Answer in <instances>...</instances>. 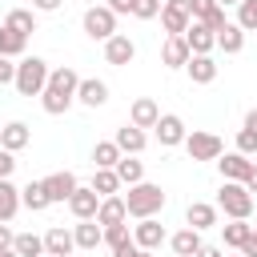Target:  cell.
Segmentation results:
<instances>
[{
    "instance_id": "cell-2",
    "label": "cell",
    "mask_w": 257,
    "mask_h": 257,
    "mask_svg": "<svg viewBox=\"0 0 257 257\" xmlns=\"http://www.w3.org/2000/svg\"><path fill=\"white\" fill-rule=\"evenodd\" d=\"M124 209H128V217H137V221H145V217H157V213L165 209V189H161V185H153V181L128 185Z\"/></svg>"
},
{
    "instance_id": "cell-35",
    "label": "cell",
    "mask_w": 257,
    "mask_h": 257,
    "mask_svg": "<svg viewBox=\"0 0 257 257\" xmlns=\"http://www.w3.org/2000/svg\"><path fill=\"white\" fill-rule=\"evenodd\" d=\"M241 32H257V0H241L237 4V20H233Z\"/></svg>"
},
{
    "instance_id": "cell-9",
    "label": "cell",
    "mask_w": 257,
    "mask_h": 257,
    "mask_svg": "<svg viewBox=\"0 0 257 257\" xmlns=\"http://www.w3.org/2000/svg\"><path fill=\"white\" fill-rule=\"evenodd\" d=\"M161 241H169V233H165V225H161L157 217H145V221L133 225V245H137V249H149V253H153Z\"/></svg>"
},
{
    "instance_id": "cell-25",
    "label": "cell",
    "mask_w": 257,
    "mask_h": 257,
    "mask_svg": "<svg viewBox=\"0 0 257 257\" xmlns=\"http://www.w3.org/2000/svg\"><path fill=\"white\" fill-rule=\"evenodd\" d=\"M72 241H76V249H88V253H92L96 245H104L96 221H80V225H72Z\"/></svg>"
},
{
    "instance_id": "cell-8",
    "label": "cell",
    "mask_w": 257,
    "mask_h": 257,
    "mask_svg": "<svg viewBox=\"0 0 257 257\" xmlns=\"http://www.w3.org/2000/svg\"><path fill=\"white\" fill-rule=\"evenodd\" d=\"M64 205H68V213H72L76 221H92V217H96V209H100V197H96L88 185H76V189H72V197H68Z\"/></svg>"
},
{
    "instance_id": "cell-52",
    "label": "cell",
    "mask_w": 257,
    "mask_h": 257,
    "mask_svg": "<svg viewBox=\"0 0 257 257\" xmlns=\"http://www.w3.org/2000/svg\"><path fill=\"white\" fill-rule=\"evenodd\" d=\"M137 257H153V253H149V249H141V253H137Z\"/></svg>"
},
{
    "instance_id": "cell-41",
    "label": "cell",
    "mask_w": 257,
    "mask_h": 257,
    "mask_svg": "<svg viewBox=\"0 0 257 257\" xmlns=\"http://www.w3.org/2000/svg\"><path fill=\"white\" fill-rule=\"evenodd\" d=\"M12 80H16V64L8 56H0V84H12Z\"/></svg>"
},
{
    "instance_id": "cell-49",
    "label": "cell",
    "mask_w": 257,
    "mask_h": 257,
    "mask_svg": "<svg viewBox=\"0 0 257 257\" xmlns=\"http://www.w3.org/2000/svg\"><path fill=\"white\" fill-rule=\"evenodd\" d=\"M245 128L257 137V108H249V112H245Z\"/></svg>"
},
{
    "instance_id": "cell-37",
    "label": "cell",
    "mask_w": 257,
    "mask_h": 257,
    "mask_svg": "<svg viewBox=\"0 0 257 257\" xmlns=\"http://www.w3.org/2000/svg\"><path fill=\"white\" fill-rule=\"evenodd\" d=\"M161 4L165 0H133V16L137 20H153V16H161Z\"/></svg>"
},
{
    "instance_id": "cell-24",
    "label": "cell",
    "mask_w": 257,
    "mask_h": 257,
    "mask_svg": "<svg viewBox=\"0 0 257 257\" xmlns=\"http://www.w3.org/2000/svg\"><path fill=\"white\" fill-rule=\"evenodd\" d=\"M20 213V189L12 181H0V225H8Z\"/></svg>"
},
{
    "instance_id": "cell-48",
    "label": "cell",
    "mask_w": 257,
    "mask_h": 257,
    "mask_svg": "<svg viewBox=\"0 0 257 257\" xmlns=\"http://www.w3.org/2000/svg\"><path fill=\"white\" fill-rule=\"evenodd\" d=\"M193 257H225V253H221V249H217V245H201V249H197V253H193Z\"/></svg>"
},
{
    "instance_id": "cell-21",
    "label": "cell",
    "mask_w": 257,
    "mask_h": 257,
    "mask_svg": "<svg viewBox=\"0 0 257 257\" xmlns=\"http://www.w3.org/2000/svg\"><path fill=\"white\" fill-rule=\"evenodd\" d=\"M116 149H120V157H137L145 145H149V137H145V128H133V124H124V128H116Z\"/></svg>"
},
{
    "instance_id": "cell-7",
    "label": "cell",
    "mask_w": 257,
    "mask_h": 257,
    "mask_svg": "<svg viewBox=\"0 0 257 257\" xmlns=\"http://www.w3.org/2000/svg\"><path fill=\"white\" fill-rule=\"evenodd\" d=\"M153 128H157V141H161L165 149H177V145H185V137H189V128H185V120H181L177 112H161V120H157Z\"/></svg>"
},
{
    "instance_id": "cell-13",
    "label": "cell",
    "mask_w": 257,
    "mask_h": 257,
    "mask_svg": "<svg viewBox=\"0 0 257 257\" xmlns=\"http://www.w3.org/2000/svg\"><path fill=\"white\" fill-rule=\"evenodd\" d=\"M157 120H161L157 100H153V96H137L133 108H128V124H133V128H153Z\"/></svg>"
},
{
    "instance_id": "cell-27",
    "label": "cell",
    "mask_w": 257,
    "mask_h": 257,
    "mask_svg": "<svg viewBox=\"0 0 257 257\" xmlns=\"http://www.w3.org/2000/svg\"><path fill=\"white\" fill-rule=\"evenodd\" d=\"M217 48H221V52H229V56H237V52L245 48V32H241V28L229 20V24L217 32Z\"/></svg>"
},
{
    "instance_id": "cell-5",
    "label": "cell",
    "mask_w": 257,
    "mask_h": 257,
    "mask_svg": "<svg viewBox=\"0 0 257 257\" xmlns=\"http://www.w3.org/2000/svg\"><path fill=\"white\" fill-rule=\"evenodd\" d=\"M84 36H92V40H108V36H116V16L108 12V4H92V8H84Z\"/></svg>"
},
{
    "instance_id": "cell-12",
    "label": "cell",
    "mask_w": 257,
    "mask_h": 257,
    "mask_svg": "<svg viewBox=\"0 0 257 257\" xmlns=\"http://www.w3.org/2000/svg\"><path fill=\"white\" fill-rule=\"evenodd\" d=\"M40 189H44V197H48L52 205H60V201H68V197H72L76 177H72V173H48V177L40 181Z\"/></svg>"
},
{
    "instance_id": "cell-40",
    "label": "cell",
    "mask_w": 257,
    "mask_h": 257,
    "mask_svg": "<svg viewBox=\"0 0 257 257\" xmlns=\"http://www.w3.org/2000/svg\"><path fill=\"white\" fill-rule=\"evenodd\" d=\"M12 169H16V153L0 149V181H12Z\"/></svg>"
},
{
    "instance_id": "cell-4",
    "label": "cell",
    "mask_w": 257,
    "mask_h": 257,
    "mask_svg": "<svg viewBox=\"0 0 257 257\" xmlns=\"http://www.w3.org/2000/svg\"><path fill=\"white\" fill-rule=\"evenodd\" d=\"M217 209H221L229 221H249V217H253V193H249L241 181H225L221 193H217Z\"/></svg>"
},
{
    "instance_id": "cell-42",
    "label": "cell",
    "mask_w": 257,
    "mask_h": 257,
    "mask_svg": "<svg viewBox=\"0 0 257 257\" xmlns=\"http://www.w3.org/2000/svg\"><path fill=\"white\" fill-rule=\"evenodd\" d=\"M108 12L112 16H128L133 12V0H108Z\"/></svg>"
},
{
    "instance_id": "cell-30",
    "label": "cell",
    "mask_w": 257,
    "mask_h": 257,
    "mask_svg": "<svg viewBox=\"0 0 257 257\" xmlns=\"http://www.w3.org/2000/svg\"><path fill=\"white\" fill-rule=\"evenodd\" d=\"M20 205H24V209H32V213H44V209H48L52 201L44 197V189H40V181H28V185L20 189Z\"/></svg>"
},
{
    "instance_id": "cell-20",
    "label": "cell",
    "mask_w": 257,
    "mask_h": 257,
    "mask_svg": "<svg viewBox=\"0 0 257 257\" xmlns=\"http://www.w3.org/2000/svg\"><path fill=\"white\" fill-rule=\"evenodd\" d=\"M185 221H189V229L205 233V229L217 225V205H209V201H193V205L185 209Z\"/></svg>"
},
{
    "instance_id": "cell-23",
    "label": "cell",
    "mask_w": 257,
    "mask_h": 257,
    "mask_svg": "<svg viewBox=\"0 0 257 257\" xmlns=\"http://www.w3.org/2000/svg\"><path fill=\"white\" fill-rule=\"evenodd\" d=\"M169 245H173V253H177V257H193L205 241H201V233H197V229H189V225H185V229H177V233L169 237Z\"/></svg>"
},
{
    "instance_id": "cell-50",
    "label": "cell",
    "mask_w": 257,
    "mask_h": 257,
    "mask_svg": "<svg viewBox=\"0 0 257 257\" xmlns=\"http://www.w3.org/2000/svg\"><path fill=\"white\" fill-rule=\"evenodd\" d=\"M217 4H221V8H229V4H241V0H217Z\"/></svg>"
},
{
    "instance_id": "cell-32",
    "label": "cell",
    "mask_w": 257,
    "mask_h": 257,
    "mask_svg": "<svg viewBox=\"0 0 257 257\" xmlns=\"http://www.w3.org/2000/svg\"><path fill=\"white\" fill-rule=\"evenodd\" d=\"M24 48H28V36H16L12 28H4V24H0V56L16 60V56H24Z\"/></svg>"
},
{
    "instance_id": "cell-29",
    "label": "cell",
    "mask_w": 257,
    "mask_h": 257,
    "mask_svg": "<svg viewBox=\"0 0 257 257\" xmlns=\"http://www.w3.org/2000/svg\"><path fill=\"white\" fill-rule=\"evenodd\" d=\"M112 173L120 177V185H141V181H145V165H141L137 157H120Z\"/></svg>"
},
{
    "instance_id": "cell-11",
    "label": "cell",
    "mask_w": 257,
    "mask_h": 257,
    "mask_svg": "<svg viewBox=\"0 0 257 257\" xmlns=\"http://www.w3.org/2000/svg\"><path fill=\"white\" fill-rule=\"evenodd\" d=\"M133 56H137V44H133L124 32H116V36L104 40V60H108V64L124 68V64H133Z\"/></svg>"
},
{
    "instance_id": "cell-46",
    "label": "cell",
    "mask_w": 257,
    "mask_h": 257,
    "mask_svg": "<svg viewBox=\"0 0 257 257\" xmlns=\"http://www.w3.org/2000/svg\"><path fill=\"white\" fill-rule=\"evenodd\" d=\"M237 253H241V257H257V237H253V233H249V241H245V245H241V249H237Z\"/></svg>"
},
{
    "instance_id": "cell-22",
    "label": "cell",
    "mask_w": 257,
    "mask_h": 257,
    "mask_svg": "<svg viewBox=\"0 0 257 257\" xmlns=\"http://www.w3.org/2000/svg\"><path fill=\"white\" fill-rule=\"evenodd\" d=\"M185 72H189L193 84H213V80H217V60H213V56H189Z\"/></svg>"
},
{
    "instance_id": "cell-3",
    "label": "cell",
    "mask_w": 257,
    "mask_h": 257,
    "mask_svg": "<svg viewBox=\"0 0 257 257\" xmlns=\"http://www.w3.org/2000/svg\"><path fill=\"white\" fill-rule=\"evenodd\" d=\"M48 60L44 56H20V64H16V92L20 96H40L44 92V84H48Z\"/></svg>"
},
{
    "instance_id": "cell-39",
    "label": "cell",
    "mask_w": 257,
    "mask_h": 257,
    "mask_svg": "<svg viewBox=\"0 0 257 257\" xmlns=\"http://www.w3.org/2000/svg\"><path fill=\"white\" fill-rule=\"evenodd\" d=\"M237 153H245V157H253V153H257V137H253L249 128H241V133H237Z\"/></svg>"
},
{
    "instance_id": "cell-38",
    "label": "cell",
    "mask_w": 257,
    "mask_h": 257,
    "mask_svg": "<svg viewBox=\"0 0 257 257\" xmlns=\"http://www.w3.org/2000/svg\"><path fill=\"white\" fill-rule=\"evenodd\" d=\"M213 8H217V0H189V16H193V20H201V24L213 16Z\"/></svg>"
},
{
    "instance_id": "cell-14",
    "label": "cell",
    "mask_w": 257,
    "mask_h": 257,
    "mask_svg": "<svg viewBox=\"0 0 257 257\" xmlns=\"http://www.w3.org/2000/svg\"><path fill=\"white\" fill-rule=\"evenodd\" d=\"M217 169H221V177H225V181H245V177H249V169H253V161H249L245 153H237V149H233V153H221V157H217Z\"/></svg>"
},
{
    "instance_id": "cell-47",
    "label": "cell",
    "mask_w": 257,
    "mask_h": 257,
    "mask_svg": "<svg viewBox=\"0 0 257 257\" xmlns=\"http://www.w3.org/2000/svg\"><path fill=\"white\" fill-rule=\"evenodd\" d=\"M241 185H245V189H249V193H257V161H253V169H249V177H245V181H241Z\"/></svg>"
},
{
    "instance_id": "cell-43",
    "label": "cell",
    "mask_w": 257,
    "mask_h": 257,
    "mask_svg": "<svg viewBox=\"0 0 257 257\" xmlns=\"http://www.w3.org/2000/svg\"><path fill=\"white\" fill-rule=\"evenodd\" d=\"M137 253H141V249L133 245V237H128L124 245H116V249H112V257H137Z\"/></svg>"
},
{
    "instance_id": "cell-53",
    "label": "cell",
    "mask_w": 257,
    "mask_h": 257,
    "mask_svg": "<svg viewBox=\"0 0 257 257\" xmlns=\"http://www.w3.org/2000/svg\"><path fill=\"white\" fill-rule=\"evenodd\" d=\"M253 237H257V225H253Z\"/></svg>"
},
{
    "instance_id": "cell-10",
    "label": "cell",
    "mask_w": 257,
    "mask_h": 257,
    "mask_svg": "<svg viewBox=\"0 0 257 257\" xmlns=\"http://www.w3.org/2000/svg\"><path fill=\"white\" fill-rule=\"evenodd\" d=\"M185 44H189L193 56H209V52L217 48V32H209L201 20H193V24L185 28Z\"/></svg>"
},
{
    "instance_id": "cell-16",
    "label": "cell",
    "mask_w": 257,
    "mask_h": 257,
    "mask_svg": "<svg viewBox=\"0 0 257 257\" xmlns=\"http://www.w3.org/2000/svg\"><path fill=\"white\" fill-rule=\"evenodd\" d=\"M189 44H185V36H165V44H161V64L165 68H185L189 64Z\"/></svg>"
},
{
    "instance_id": "cell-17",
    "label": "cell",
    "mask_w": 257,
    "mask_h": 257,
    "mask_svg": "<svg viewBox=\"0 0 257 257\" xmlns=\"http://www.w3.org/2000/svg\"><path fill=\"white\" fill-rule=\"evenodd\" d=\"M76 100L84 104V108H100L104 100H108V84L104 80H96V76H80V84H76Z\"/></svg>"
},
{
    "instance_id": "cell-45",
    "label": "cell",
    "mask_w": 257,
    "mask_h": 257,
    "mask_svg": "<svg viewBox=\"0 0 257 257\" xmlns=\"http://www.w3.org/2000/svg\"><path fill=\"white\" fill-rule=\"evenodd\" d=\"M60 4H64V0H32V8H36V12H56Z\"/></svg>"
},
{
    "instance_id": "cell-19",
    "label": "cell",
    "mask_w": 257,
    "mask_h": 257,
    "mask_svg": "<svg viewBox=\"0 0 257 257\" xmlns=\"http://www.w3.org/2000/svg\"><path fill=\"white\" fill-rule=\"evenodd\" d=\"M92 221H96L100 229H108V225H124V221H128V209H124V197H104Z\"/></svg>"
},
{
    "instance_id": "cell-28",
    "label": "cell",
    "mask_w": 257,
    "mask_h": 257,
    "mask_svg": "<svg viewBox=\"0 0 257 257\" xmlns=\"http://www.w3.org/2000/svg\"><path fill=\"white\" fill-rule=\"evenodd\" d=\"M88 189H92V193H96L100 201H104V197H116V189H120V177H116L112 169H96V173H92V185H88Z\"/></svg>"
},
{
    "instance_id": "cell-15",
    "label": "cell",
    "mask_w": 257,
    "mask_h": 257,
    "mask_svg": "<svg viewBox=\"0 0 257 257\" xmlns=\"http://www.w3.org/2000/svg\"><path fill=\"white\" fill-rule=\"evenodd\" d=\"M76 249V241H72V229H64V225H52L48 233H44V257H68Z\"/></svg>"
},
{
    "instance_id": "cell-34",
    "label": "cell",
    "mask_w": 257,
    "mask_h": 257,
    "mask_svg": "<svg viewBox=\"0 0 257 257\" xmlns=\"http://www.w3.org/2000/svg\"><path fill=\"white\" fill-rule=\"evenodd\" d=\"M249 233H253V225H249V221H229V225H221V237H225V245H229V249H241V245L249 241Z\"/></svg>"
},
{
    "instance_id": "cell-31",
    "label": "cell",
    "mask_w": 257,
    "mask_h": 257,
    "mask_svg": "<svg viewBox=\"0 0 257 257\" xmlns=\"http://www.w3.org/2000/svg\"><path fill=\"white\" fill-rule=\"evenodd\" d=\"M12 253H16V257H44V237H36V233H16Z\"/></svg>"
},
{
    "instance_id": "cell-54",
    "label": "cell",
    "mask_w": 257,
    "mask_h": 257,
    "mask_svg": "<svg viewBox=\"0 0 257 257\" xmlns=\"http://www.w3.org/2000/svg\"><path fill=\"white\" fill-rule=\"evenodd\" d=\"M237 257H241V253H237Z\"/></svg>"
},
{
    "instance_id": "cell-6",
    "label": "cell",
    "mask_w": 257,
    "mask_h": 257,
    "mask_svg": "<svg viewBox=\"0 0 257 257\" xmlns=\"http://www.w3.org/2000/svg\"><path fill=\"white\" fill-rule=\"evenodd\" d=\"M185 149H189V157H193V161H217V157L225 153L221 137H217V133H209V128H193V133L185 137Z\"/></svg>"
},
{
    "instance_id": "cell-44",
    "label": "cell",
    "mask_w": 257,
    "mask_h": 257,
    "mask_svg": "<svg viewBox=\"0 0 257 257\" xmlns=\"http://www.w3.org/2000/svg\"><path fill=\"white\" fill-rule=\"evenodd\" d=\"M12 241H16V233H12L8 225H0V253H4V249H12Z\"/></svg>"
},
{
    "instance_id": "cell-33",
    "label": "cell",
    "mask_w": 257,
    "mask_h": 257,
    "mask_svg": "<svg viewBox=\"0 0 257 257\" xmlns=\"http://www.w3.org/2000/svg\"><path fill=\"white\" fill-rule=\"evenodd\" d=\"M116 161H120L116 141H96V149H92V165H96V169H116Z\"/></svg>"
},
{
    "instance_id": "cell-36",
    "label": "cell",
    "mask_w": 257,
    "mask_h": 257,
    "mask_svg": "<svg viewBox=\"0 0 257 257\" xmlns=\"http://www.w3.org/2000/svg\"><path fill=\"white\" fill-rule=\"evenodd\" d=\"M133 233H128V225H108V229H100V241L108 245V249H116V245H124Z\"/></svg>"
},
{
    "instance_id": "cell-1",
    "label": "cell",
    "mask_w": 257,
    "mask_h": 257,
    "mask_svg": "<svg viewBox=\"0 0 257 257\" xmlns=\"http://www.w3.org/2000/svg\"><path fill=\"white\" fill-rule=\"evenodd\" d=\"M76 84H80V76H76V68H52L48 72V84H44V92H40V108L48 112V116H60V112H68L72 104H76Z\"/></svg>"
},
{
    "instance_id": "cell-18",
    "label": "cell",
    "mask_w": 257,
    "mask_h": 257,
    "mask_svg": "<svg viewBox=\"0 0 257 257\" xmlns=\"http://www.w3.org/2000/svg\"><path fill=\"white\" fill-rule=\"evenodd\" d=\"M28 141H32V128H28L24 120H8V124H0V149L20 153Z\"/></svg>"
},
{
    "instance_id": "cell-26",
    "label": "cell",
    "mask_w": 257,
    "mask_h": 257,
    "mask_svg": "<svg viewBox=\"0 0 257 257\" xmlns=\"http://www.w3.org/2000/svg\"><path fill=\"white\" fill-rule=\"evenodd\" d=\"M4 28H12L16 36H32V32H36V16H32L28 8H12V12L4 16Z\"/></svg>"
},
{
    "instance_id": "cell-51",
    "label": "cell",
    "mask_w": 257,
    "mask_h": 257,
    "mask_svg": "<svg viewBox=\"0 0 257 257\" xmlns=\"http://www.w3.org/2000/svg\"><path fill=\"white\" fill-rule=\"evenodd\" d=\"M0 257H16V253H12V249H4V253H0Z\"/></svg>"
}]
</instances>
